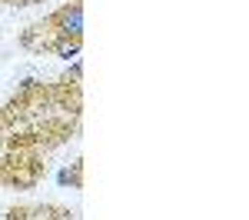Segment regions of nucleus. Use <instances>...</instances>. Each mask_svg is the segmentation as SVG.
Wrapping results in <instances>:
<instances>
[{"mask_svg": "<svg viewBox=\"0 0 249 220\" xmlns=\"http://www.w3.org/2000/svg\"><path fill=\"white\" fill-rule=\"evenodd\" d=\"M47 27L53 30V37H67V40H80L83 37V7L77 3H67L60 7L53 17L47 20Z\"/></svg>", "mask_w": 249, "mask_h": 220, "instance_id": "nucleus-1", "label": "nucleus"}, {"mask_svg": "<svg viewBox=\"0 0 249 220\" xmlns=\"http://www.w3.org/2000/svg\"><path fill=\"white\" fill-rule=\"evenodd\" d=\"M50 50H53L57 57H63V60H77V57H80V40L57 37L53 43H50Z\"/></svg>", "mask_w": 249, "mask_h": 220, "instance_id": "nucleus-2", "label": "nucleus"}]
</instances>
